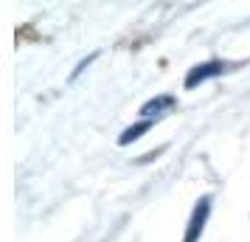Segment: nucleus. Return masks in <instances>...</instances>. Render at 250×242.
Segmentation results:
<instances>
[{
    "instance_id": "obj_1",
    "label": "nucleus",
    "mask_w": 250,
    "mask_h": 242,
    "mask_svg": "<svg viewBox=\"0 0 250 242\" xmlns=\"http://www.w3.org/2000/svg\"><path fill=\"white\" fill-rule=\"evenodd\" d=\"M208 214H211V197H200L197 206L191 211V220L186 225V240L183 242H197L200 234L205 231V222H208Z\"/></svg>"
},
{
    "instance_id": "obj_2",
    "label": "nucleus",
    "mask_w": 250,
    "mask_h": 242,
    "mask_svg": "<svg viewBox=\"0 0 250 242\" xmlns=\"http://www.w3.org/2000/svg\"><path fill=\"white\" fill-rule=\"evenodd\" d=\"M222 70H225V62H222V59H208V62H203V65H197V68L188 70V76H186V88L194 90L200 82L211 79V76H219Z\"/></svg>"
},
{
    "instance_id": "obj_3",
    "label": "nucleus",
    "mask_w": 250,
    "mask_h": 242,
    "mask_svg": "<svg viewBox=\"0 0 250 242\" xmlns=\"http://www.w3.org/2000/svg\"><path fill=\"white\" fill-rule=\"evenodd\" d=\"M174 104H177V102H174V96H155V99H149V102L141 107V118H149V121H152V115L158 118L160 113L171 110Z\"/></svg>"
},
{
    "instance_id": "obj_4",
    "label": "nucleus",
    "mask_w": 250,
    "mask_h": 242,
    "mask_svg": "<svg viewBox=\"0 0 250 242\" xmlns=\"http://www.w3.org/2000/svg\"><path fill=\"white\" fill-rule=\"evenodd\" d=\"M152 124H155V121H149V118H141L138 124H132V127H126L124 132L118 135V144H121V147H126V144H132V141H138L141 135H146L149 130H152Z\"/></svg>"
}]
</instances>
